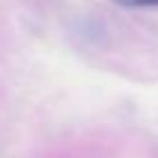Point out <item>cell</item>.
I'll return each instance as SVG.
<instances>
[{
  "mask_svg": "<svg viewBox=\"0 0 158 158\" xmlns=\"http://www.w3.org/2000/svg\"><path fill=\"white\" fill-rule=\"evenodd\" d=\"M116 5L128 7V10H151L158 7V0H114Z\"/></svg>",
  "mask_w": 158,
  "mask_h": 158,
  "instance_id": "6da1fadb",
  "label": "cell"
}]
</instances>
